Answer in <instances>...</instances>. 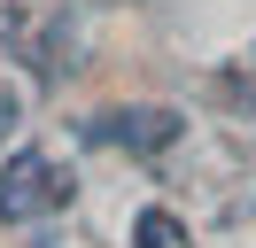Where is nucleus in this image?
<instances>
[{
	"mask_svg": "<svg viewBox=\"0 0 256 248\" xmlns=\"http://www.w3.org/2000/svg\"><path fill=\"white\" fill-rule=\"evenodd\" d=\"M178 240H186V225L171 210H140L132 217V248H178Z\"/></svg>",
	"mask_w": 256,
	"mask_h": 248,
	"instance_id": "3",
	"label": "nucleus"
},
{
	"mask_svg": "<svg viewBox=\"0 0 256 248\" xmlns=\"http://www.w3.org/2000/svg\"><path fill=\"white\" fill-rule=\"evenodd\" d=\"M178 132H186L178 108H116V116H94V124H86V140H101V148H132V155L171 148Z\"/></svg>",
	"mask_w": 256,
	"mask_h": 248,
	"instance_id": "2",
	"label": "nucleus"
},
{
	"mask_svg": "<svg viewBox=\"0 0 256 248\" xmlns=\"http://www.w3.org/2000/svg\"><path fill=\"white\" fill-rule=\"evenodd\" d=\"M16 132V86H0V140Z\"/></svg>",
	"mask_w": 256,
	"mask_h": 248,
	"instance_id": "4",
	"label": "nucleus"
},
{
	"mask_svg": "<svg viewBox=\"0 0 256 248\" xmlns=\"http://www.w3.org/2000/svg\"><path fill=\"white\" fill-rule=\"evenodd\" d=\"M70 202H78V170H70V163H54V155H39V148L8 155V170H0V225L70 210Z\"/></svg>",
	"mask_w": 256,
	"mask_h": 248,
	"instance_id": "1",
	"label": "nucleus"
}]
</instances>
